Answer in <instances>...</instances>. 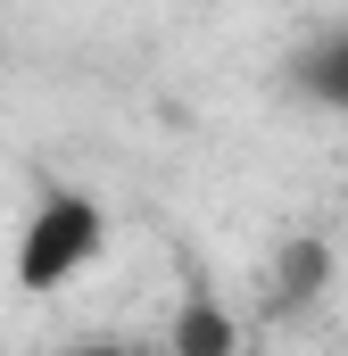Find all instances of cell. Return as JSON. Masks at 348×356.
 Masks as SVG:
<instances>
[{
	"mask_svg": "<svg viewBox=\"0 0 348 356\" xmlns=\"http://www.w3.org/2000/svg\"><path fill=\"white\" fill-rule=\"evenodd\" d=\"M108 249V207L84 191H42L17 224V290H58Z\"/></svg>",
	"mask_w": 348,
	"mask_h": 356,
	"instance_id": "6da1fadb",
	"label": "cell"
},
{
	"mask_svg": "<svg viewBox=\"0 0 348 356\" xmlns=\"http://www.w3.org/2000/svg\"><path fill=\"white\" fill-rule=\"evenodd\" d=\"M299 91L324 99V108H348V25H332V33L307 42V58H299Z\"/></svg>",
	"mask_w": 348,
	"mask_h": 356,
	"instance_id": "7a4b0ae2",
	"label": "cell"
},
{
	"mask_svg": "<svg viewBox=\"0 0 348 356\" xmlns=\"http://www.w3.org/2000/svg\"><path fill=\"white\" fill-rule=\"evenodd\" d=\"M324 273H332V249H324V241H290V249H282V273H274V290H282V298H315Z\"/></svg>",
	"mask_w": 348,
	"mask_h": 356,
	"instance_id": "3957f363",
	"label": "cell"
},
{
	"mask_svg": "<svg viewBox=\"0 0 348 356\" xmlns=\"http://www.w3.org/2000/svg\"><path fill=\"white\" fill-rule=\"evenodd\" d=\"M174 348H232V323L199 307V315H182V323H174Z\"/></svg>",
	"mask_w": 348,
	"mask_h": 356,
	"instance_id": "277c9868",
	"label": "cell"
}]
</instances>
